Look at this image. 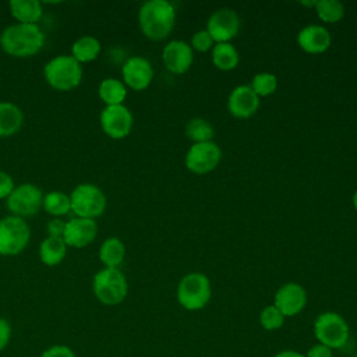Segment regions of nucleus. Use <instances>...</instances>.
<instances>
[{
  "instance_id": "c756f323",
  "label": "nucleus",
  "mask_w": 357,
  "mask_h": 357,
  "mask_svg": "<svg viewBox=\"0 0 357 357\" xmlns=\"http://www.w3.org/2000/svg\"><path fill=\"white\" fill-rule=\"evenodd\" d=\"M259 324L265 331H278L284 324V315L273 304H269L261 311Z\"/></svg>"
},
{
  "instance_id": "412c9836",
  "label": "nucleus",
  "mask_w": 357,
  "mask_h": 357,
  "mask_svg": "<svg viewBox=\"0 0 357 357\" xmlns=\"http://www.w3.org/2000/svg\"><path fill=\"white\" fill-rule=\"evenodd\" d=\"M67 254V244L61 237H50L42 240L39 245V258L47 266L59 265Z\"/></svg>"
},
{
  "instance_id": "cd10ccee",
  "label": "nucleus",
  "mask_w": 357,
  "mask_h": 357,
  "mask_svg": "<svg viewBox=\"0 0 357 357\" xmlns=\"http://www.w3.org/2000/svg\"><path fill=\"white\" fill-rule=\"evenodd\" d=\"M315 13L324 22H337L344 15V6L337 0H317Z\"/></svg>"
},
{
  "instance_id": "6ab92c4d",
  "label": "nucleus",
  "mask_w": 357,
  "mask_h": 357,
  "mask_svg": "<svg viewBox=\"0 0 357 357\" xmlns=\"http://www.w3.org/2000/svg\"><path fill=\"white\" fill-rule=\"evenodd\" d=\"M8 8L18 24H38L43 15L42 3L38 0H11Z\"/></svg>"
},
{
  "instance_id": "7c9ffc66",
  "label": "nucleus",
  "mask_w": 357,
  "mask_h": 357,
  "mask_svg": "<svg viewBox=\"0 0 357 357\" xmlns=\"http://www.w3.org/2000/svg\"><path fill=\"white\" fill-rule=\"evenodd\" d=\"M215 42L212 39V36L209 35V32L206 29H199L192 36H191V42L190 46L192 47V50L205 53L208 50H212Z\"/></svg>"
},
{
  "instance_id": "a211bd4d",
  "label": "nucleus",
  "mask_w": 357,
  "mask_h": 357,
  "mask_svg": "<svg viewBox=\"0 0 357 357\" xmlns=\"http://www.w3.org/2000/svg\"><path fill=\"white\" fill-rule=\"evenodd\" d=\"M297 43L305 53L319 54L329 49L332 38L325 26L311 24L300 29L297 33Z\"/></svg>"
},
{
  "instance_id": "4c0bfd02",
  "label": "nucleus",
  "mask_w": 357,
  "mask_h": 357,
  "mask_svg": "<svg viewBox=\"0 0 357 357\" xmlns=\"http://www.w3.org/2000/svg\"><path fill=\"white\" fill-rule=\"evenodd\" d=\"M353 206H354V209L357 211V190H356L354 194H353Z\"/></svg>"
},
{
  "instance_id": "423d86ee",
  "label": "nucleus",
  "mask_w": 357,
  "mask_h": 357,
  "mask_svg": "<svg viewBox=\"0 0 357 357\" xmlns=\"http://www.w3.org/2000/svg\"><path fill=\"white\" fill-rule=\"evenodd\" d=\"M211 296V280L201 272L187 273L177 284V301L188 311H198L206 307Z\"/></svg>"
},
{
  "instance_id": "5701e85b",
  "label": "nucleus",
  "mask_w": 357,
  "mask_h": 357,
  "mask_svg": "<svg viewBox=\"0 0 357 357\" xmlns=\"http://www.w3.org/2000/svg\"><path fill=\"white\" fill-rule=\"evenodd\" d=\"M240 54L230 42L215 43L212 47V63L220 71H231L238 66Z\"/></svg>"
},
{
  "instance_id": "9d476101",
  "label": "nucleus",
  "mask_w": 357,
  "mask_h": 357,
  "mask_svg": "<svg viewBox=\"0 0 357 357\" xmlns=\"http://www.w3.org/2000/svg\"><path fill=\"white\" fill-rule=\"evenodd\" d=\"M222 159V151L213 141L192 144L185 156V167L195 174H205L215 170Z\"/></svg>"
},
{
  "instance_id": "f704fd0d",
  "label": "nucleus",
  "mask_w": 357,
  "mask_h": 357,
  "mask_svg": "<svg viewBox=\"0 0 357 357\" xmlns=\"http://www.w3.org/2000/svg\"><path fill=\"white\" fill-rule=\"evenodd\" d=\"M305 357H333V350L322 343H315L312 344L307 353H305Z\"/></svg>"
},
{
  "instance_id": "393cba45",
  "label": "nucleus",
  "mask_w": 357,
  "mask_h": 357,
  "mask_svg": "<svg viewBox=\"0 0 357 357\" xmlns=\"http://www.w3.org/2000/svg\"><path fill=\"white\" fill-rule=\"evenodd\" d=\"M102 50V45L98 38L91 35H84L78 38L71 46V56L79 63H89L98 59Z\"/></svg>"
},
{
  "instance_id": "1a4fd4ad",
  "label": "nucleus",
  "mask_w": 357,
  "mask_h": 357,
  "mask_svg": "<svg viewBox=\"0 0 357 357\" xmlns=\"http://www.w3.org/2000/svg\"><path fill=\"white\" fill-rule=\"evenodd\" d=\"M43 191L31 183L15 185L13 192L6 199V206L11 215L18 218H28L36 215L43 204Z\"/></svg>"
},
{
  "instance_id": "6e6552de",
  "label": "nucleus",
  "mask_w": 357,
  "mask_h": 357,
  "mask_svg": "<svg viewBox=\"0 0 357 357\" xmlns=\"http://www.w3.org/2000/svg\"><path fill=\"white\" fill-rule=\"evenodd\" d=\"M31 240L25 219L8 215L0 219V255L14 257L22 252Z\"/></svg>"
},
{
  "instance_id": "39448f33",
  "label": "nucleus",
  "mask_w": 357,
  "mask_h": 357,
  "mask_svg": "<svg viewBox=\"0 0 357 357\" xmlns=\"http://www.w3.org/2000/svg\"><path fill=\"white\" fill-rule=\"evenodd\" d=\"M92 289L102 304L117 305L127 297L128 283L119 268H103L95 273Z\"/></svg>"
},
{
  "instance_id": "4468645a",
  "label": "nucleus",
  "mask_w": 357,
  "mask_h": 357,
  "mask_svg": "<svg viewBox=\"0 0 357 357\" xmlns=\"http://www.w3.org/2000/svg\"><path fill=\"white\" fill-rule=\"evenodd\" d=\"M121 75L126 86L134 91H144L153 79V68L148 59L142 56H131L124 61Z\"/></svg>"
},
{
  "instance_id": "473e14b6",
  "label": "nucleus",
  "mask_w": 357,
  "mask_h": 357,
  "mask_svg": "<svg viewBox=\"0 0 357 357\" xmlns=\"http://www.w3.org/2000/svg\"><path fill=\"white\" fill-rule=\"evenodd\" d=\"M64 229H66V222L61 219V218H53L47 222V226H46V230H47V234L50 237H61L63 238V233H64Z\"/></svg>"
},
{
  "instance_id": "dca6fc26",
  "label": "nucleus",
  "mask_w": 357,
  "mask_h": 357,
  "mask_svg": "<svg viewBox=\"0 0 357 357\" xmlns=\"http://www.w3.org/2000/svg\"><path fill=\"white\" fill-rule=\"evenodd\" d=\"M98 234V223L95 219L73 218L66 222L63 240L67 247L84 248L89 245Z\"/></svg>"
},
{
  "instance_id": "2eb2a0df",
  "label": "nucleus",
  "mask_w": 357,
  "mask_h": 357,
  "mask_svg": "<svg viewBox=\"0 0 357 357\" xmlns=\"http://www.w3.org/2000/svg\"><path fill=\"white\" fill-rule=\"evenodd\" d=\"M162 61L173 74H184L190 70L194 61V50L190 43L174 39L165 45L162 50Z\"/></svg>"
},
{
  "instance_id": "f03ea898",
  "label": "nucleus",
  "mask_w": 357,
  "mask_h": 357,
  "mask_svg": "<svg viewBox=\"0 0 357 357\" xmlns=\"http://www.w3.org/2000/svg\"><path fill=\"white\" fill-rule=\"evenodd\" d=\"M174 22L176 8L169 0H148L138 10L139 29L151 40L167 38Z\"/></svg>"
},
{
  "instance_id": "58836bf2",
  "label": "nucleus",
  "mask_w": 357,
  "mask_h": 357,
  "mask_svg": "<svg viewBox=\"0 0 357 357\" xmlns=\"http://www.w3.org/2000/svg\"><path fill=\"white\" fill-rule=\"evenodd\" d=\"M351 357H357V353H356V354H353V356H351Z\"/></svg>"
},
{
  "instance_id": "4be33fe9",
  "label": "nucleus",
  "mask_w": 357,
  "mask_h": 357,
  "mask_svg": "<svg viewBox=\"0 0 357 357\" xmlns=\"http://www.w3.org/2000/svg\"><path fill=\"white\" fill-rule=\"evenodd\" d=\"M98 95L106 106L124 105L127 96V86L121 79L105 78L98 86Z\"/></svg>"
},
{
  "instance_id": "2f4dec72",
  "label": "nucleus",
  "mask_w": 357,
  "mask_h": 357,
  "mask_svg": "<svg viewBox=\"0 0 357 357\" xmlns=\"http://www.w3.org/2000/svg\"><path fill=\"white\" fill-rule=\"evenodd\" d=\"M14 187L15 184L13 177L7 172L0 170V199H7L8 195L13 192Z\"/></svg>"
},
{
  "instance_id": "b1692460",
  "label": "nucleus",
  "mask_w": 357,
  "mask_h": 357,
  "mask_svg": "<svg viewBox=\"0 0 357 357\" xmlns=\"http://www.w3.org/2000/svg\"><path fill=\"white\" fill-rule=\"evenodd\" d=\"M126 257V245L117 237H107L99 248V259L105 268H119Z\"/></svg>"
},
{
  "instance_id": "20e7f679",
  "label": "nucleus",
  "mask_w": 357,
  "mask_h": 357,
  "mask_svg": "<svg viewBox=\"0 0 357 357\" xmlns=\"http://www.w3.org/2000/svg\"><path fill=\"white\" fill-rule=\"evenodd\" d=\"M312 331L317 342L331 347L332 350L343 349L350 337L349 324L335 311L321 312L314 321Z\"/></svg>"
},
{
  "instance_id": "ddd939ff",
  "label": "nucleus",
  "mask_w": 357,
  "mask_h": 357,
  "mask_svg": "<svg viewBox=\"0 0 357 357\" xmlns=\"http://www.w3.org/2000/svg\"><path fill=\"white\" fill-rule=\"evenodd\" d=\"M273 305L284 315V318L294 317L307 305V291L300 283L287 282L276 290Z\"/></svg>"
},
{
  "instance_id": "72a5a7b5",
  "label": "nucleus",
  "mask_w": 357,
  "mask_h": 357,
  "mask_svg": "<svg viewBox=\"0 0 357 357\" xmlns=\"http://www.w3.org/2000/svg\"><path fill=\"white\" fill-rule=\"evenodd\" d=\"M40 357H75V354L70 347L57 344L46 349Z\"/></svg>"
},
{
  "instance_id": "aec40b11",
  "label": "nucleus",
  "mask_w": 357,
  "mask_h": 357,
  "mask_svg": "<svg viewBox=\"0 0 357 357\" xmlns=\"http://www.w3.org/2000/svg\"><path fill=\"white\" fill-rule=\"evenodd\" d=\"M24 123L22 110L11 102H0V137H11L20 131Z\"/></svg>"
},
{
  "instance_id": "7ed1b4c3",
  "label": "nucleus",
  "mask_w": 357,
  "mask_h": 357,
  "mask_svg": "<svg viewBox=\"0 0 357 357\" xmlns=\"http://www.w3.org/2000/svg\"><path fill=\"white\" fill-rule=\"evenodd\" d=\"M43 77L53 89L68 92L81 84L82 66L71 54H59L45 64Z\"/></svg>"
},
{
  "instance_id": "f3484780",
  "label": "nucleus",
  "mask_w": 357,
  "mask_h": 357,
  "mask_svg": "<svg viewBox=\"0 0 357 357\" xmlns=\"http://www.w3.org/2000/svg\"><path fill=\"white\" fill-rule=\"evenodd\" d=\"M259 107V98L247 84L237 85L227 96V110L236 119H248Z\"/></svg>"
},
{
  "instance_id": "c9c22d12",
  "label": "nucleus",
  "mask_w": 357,
  "mask_h": 357,
  "mask_svg": "<svg viewBox=\"0 0 357 357\" xmlns=\"http://www.w3.org/2000/svg\"><path fill=\"white\" fill-rule=\"evenodd\" d=\"M11 337V325L7 319L0 317V351L6 349Z\"/></svg>"
},
{
  "instance_id": "f257e3e1",
  "label": "nucleus",
  "mask_w": 357,
  "mask_h": 357,
  "mask_svg": "<svg viewBox=\"0 0 357 357\" xmlns=\"http://www.w3.org/2000/svg\"><path fill=\"white\" fill-rule=\"evenodd\" d=\"M45 45V33L38 24H11L0 33L1 49L13 57L35 56Z\"/></svg>"
},
{
  "instance_id": "a878e982",
  "label": "nucleus",
  "mask_w": 357,
  "mask_h": 357,
  "mask_svg": "<svg viewBox=\"0 0 357 357\" xmlns=\"http://www.w3.org/2000/svg\"><path fill=\"white\" fill-rule=\"evenodd\" d=\"M42 208L52 215L53 218H61L71 212V202H70V195H67L63 191H49L43 197V204Z\"/></svg>"
},
{
  "instance_id": "9b49d317",
  "label": "nucleus",
  "mask_w": 357,
  "mask_h": 357,
  "mask_svg": "<svg viewBox=\"0 0 357 357\" xmlns=\"http://www.w3.org/2000/svg\"><path fill=\"white\" fill-rule=\"evenodd\" d=\"M100 128L112 139L126 138L134 126V117L130 109L124 105L105 106L99 116Z\"/></svg>"
},
{
  "instance_id": "0eeeda50",
  "label": "nucleus",
  "mask_w": 357,
  "mask_h": 357,
  "mask_svg": "<svg viewBox=\"0 0 357 357\" xmlns=\"http://www.w3.org/2000/svg\"><path fill=\"white\" fill-rule=\"evenodd\" d=\"M71 212L75 213L77 218L96 219L103 215L107 199L100 187L91 183H82L74 187L70 194Z\"/></svg>"
},
{
  "instance_id": "bb28decb",
  "label": "nucleus",
  "mask_w": 357,
  "mask_h": 357,
  "mask_svg": "<svg viewBox=\"0 0 357 357\" xmlns=\"http://www.w3.org/2000/svg\"><path fill=\"white\" fill-rule=\"evenodd\" d=\"M185 135L192 141V144L206 142V141H212L215 135V130L206 119L194 117L185 126Z\"/></svg>"
},
{
  "instance_id": "e433bc0d",
  "label": "nucleus",
  "mask_w": 357,
  "mask_h": 357,
  "mask_svg": "<svg viewBox=\"0 0 357 357\" xmlns=\"http://www.w3.org/2000/svg\"><path fill=\"white\" fill-rule=\"evenodd\" d=\"M273 357H305V354L296 351V350H282V351L276 353Z\"/></svg>"
},
{
  "instance_id": "f8f14e48",
  "label": "nucleus",
  "mask_w": 357,
  "mask_h": 357,
  "mask_svg": "<svg viewBox=\"0 0 357 357\" xmlns=\"http://www.w3.org/2000/svg\"><path fill=\"white\" fill-rule=\"evenodd\" d=\"M205 29L215 43L230 42L240 31V17L231 8H218L209 15Z\"/></svg>"
},
{
  "instance_id": "c85d7f7f",
  "label": "nucleus",
  "mask_w": 357,
  "mask_h": 357,
  "mask_svg": "<svg viewBox=\"0 0 357 357\" xmlns=\"http://www.w3.org/2000/svg\"><path fill=\"white\" fill-rule=\"evenodd\" d=\"M252 91L257 93L258 98L269 96L272 95L278 88V78L272 73H258L252 77V81L250 84Z\"/></svg>"
}]
</instances>
